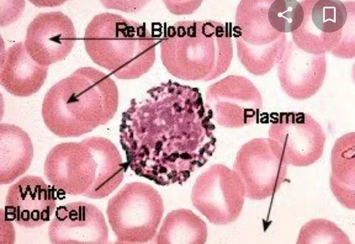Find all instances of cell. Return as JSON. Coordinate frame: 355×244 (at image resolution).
I'll list each match as a JSON object with an SVG mask.
<instances>
[{
    "label": "cell",
    "instance_id": "cell-15",
    "mask_svg": "<svg viewBox=\"0 0 355 244\" xmlns=\"http://www.w3.org/2000/svg\"><path fill=\"white\" fill-rule=\"evenodd\" d=\"M32 140L27 132L15 125H0V183L13 182L29 169L33 158Z\"/></svg>",
    "mask_w": 355,
    "mask_h": 244
},
{
    "label": "cell",
    "instance_id": "cell-7",
    "mask_svg": "<svg viewBox=\"0 0 355 244\" xmlns=\"http://www.w3.org/2000/svg\"><path fill=\"white\" fill-rule=\"evenodd\" d=\"M246 196L244 184L237 173L223 164H215L196 178L191 200L210 222L225 225L238 218Z\"/></svg>",
    "mask_w": 355,
    "mask_h": 244
},
{
    "label": "cell",
    "instance_id": "cell-5",
    "mask_svg": "<svg viewBox=\"0 0 355 244\" xmlns=\"http://www.w3.org/2000/svg\"><path fill=\"white\" fill-rule=\"evenodd\" d=\"M84 43L95 63L121 79L139 78L155 61L156 40L145 25L117 14L95 16L85 29Z\"/></svg>",
    "mask_w": 355,
    "mask_h": 244
},
{
    "label": "cell",
    "instance_id": "cell-19",
    "mask_svg": "<svg viewBox=\"0 0 355 244\" xmlns=\"http://www.w3.org/2000/svg\"><path fill=\"white\" fill-rule=\"evenodd\" d=\"M269 21L276 30L290 33L301 25L304 10L295 0H276L271 4L268 13Z\"/></svg>",
    "mask_w": 355,
    "mask_h": 244
},
{
    "label": "cell",
    "instance_id": "cell-12",
    "mask_svg": "<svg viewBox=\"0 0 355 244\" xmlns=\"http://www.w3.org/2000/svg\"><path fill=\"white\" fill-rule=\"evenodd\" d=\"M48 234L54 244H104L108 241V229L101 210L81 201L58 207Z\"/></svg>",
    "mask_w": 355,
    "mask_h": 244
},
{
    "label": "cell",
    "instance_id": "cell-13",
    "mask_svg": "<svg viewBox=\"0 0 355 244\" xmlns=\"http://www.w3.org/2000/svg\"><path fill=\"white\" fill-rule=\"evenodd\" d=\"M56 206V198L50 186L41 177L28 175L8 188L5 211L19 225L35 228L50 220Z\"/></svg>",
    "mask_w": 355,
    "mask_h": 244
},
{
    "label": "cell",
    "instance_id": "cell-1",
    "mask_svg": "<svg viewBox=\"0 0 355 244\" xmlns=\"http://www.w3.org/2000/svg\"><path fill=\"white\" fill-rule=\"evenodd\" d=\"M211 110L199 90L169 80L133 99L123 112L126 166L160 186L182 184L216 148Z\"/></svg>",
    "mask_w": 355,
    "mask_h": 244
},
{
    "label": "cell",
    "instance_id": "cell-8",
    "mask_svg": "<svg viewBox=\"0 0 355 244\" xmlns=\"http://www.w3.org/2000/svg\"><path fill=\"white\" fill-rule=\"evenodd\" d=\"M287 165L306 167L321 157L326 137L321 125L304 112H282L272 122L268 138Z\"/></svg>",
    "mask_w": 355,
    "mask_h": 244
},
{
    "label": "cell",
    "instance_id": "cell-17",
    "mask_svg": "<svg viewBox=\"0 0 355 244\" xmlns=\"http://www.w3.org/2000/svg\"><path fill=\"white\" fill-rule=\"evenodd\" d=\"M207 238L205 222L192 210L179 209L167 214L155 242L158 244H203Z\"/></svg>",
    "mask_w": 355,
    "mask_h": 244
},
{
    "label": "cell",
    "instance_id": "cell-11",
    "mask_svg": "<svg viewBox=\"0 0 355 244\" xmlns=\"http://www.w3.org/2000/svg\"><path fill=\"white\" fill-rule=\"evenodd\" d=\"M76 35L71 19L60 11L38 14L27 28L25 47L39 64L48 67L71 52Z\"/></svg>",
    "mask_w": 355,
    "mask_h": 244
},
{
    "label": "cell",
    "instance_id": "cell-10",
    "mask_svg": "<svg viewBox=\"0 0 355 244\" xmlns=\"http://www.w3.org/2000/svg\"><path fill=\"white\" fill-rule=\"evenodd\" d=\"M206 103L212 111L213 120L230 129L251 125L260 111L259 95L246 79L227 76L211 85L207 91Z\"/></svg>",
    "mask_w": 355,
    "mask_h": 244
},
{
    "label": "cell",
    "instance_id": "cell-18",
    "mask_svg": "<svg viewBox=\"0 0 355 244\" xmlns=\"http://www.w3.org/2000/svg\"><path fill=\"white\" fill-rule=\"evenodd\" d=\"M347 234L335 223L323 218L312 219L301 228L297 244H349Z\"/></svg>",
    "mask_w": 355,
    "mask_h": 244
},
{
    "label": "cell",
    "instance_id": "cell-2",
    "mask_svg": "<svg viewBox=\"0 0 355 244\" xmlns=\"http://www.w3.org/2000/svg\"><path fill=\"white\" fill-rule=\"evenodd\" d=\"M118 103L117 87L109 76L92 67H82L50 88L41 114L56 136L77 137L106 124Z\"/></svg>",
    "mask_w": 355,
    "mask_h": 244
},
{
    "label": "cell",
    "instance_id": "cell-21",
    "mask_svg": "<svg viewBox=\"0 0 355 244\" xmlns=\"http://www.w3.org/2000/svg\"><path fill=\"white\" fill-rule=\"evenodd\" d=\"M149 0H105L103 5L107 8L127 13L137 12L144 7Z\"/></svg>",
    "mask_w": 355,
    "mask_h": 244
},
{
    "label": "cell",
    "instance_id": "cell-6",
    "mask_svg": "<svg viewBox=\"0 0 355 244\" xmlns=\"http://www.w3.org/2000/svg\"><path fill=\"white\" fill-rule=\"evenodd\" d=\"M164 211L162 198L150 185L125 184L108 201L106 213L117 244L145 243L155 236Z\"/></svg>",
    "mask_w": 355,
    "mask_h": 244
},
{
    "label": "cell",
    "instance_id": "cell-16",
    "mask_svg": "<svg viewBox=\"0 0 355 244\" xmlns=\"http://www.w3.org/2000/svg\"><path fill=\"white\" fill-rule=\"evenodd\" d=\"M331 190L337 201L355 209V133L345 134L335 141L331 154Z\"/></svg>",
    "mask_w": 355,
    "mask_h": 244
},
{
    "label": "cell",
    "instance_id": "cell-3",
    "mask_svg": "<svg viewBox=\"0 0 355 244\" xmlns=\"http://www.w3.org/2000/svg\"><path fill=\"white\" fill-rule=\"evenodd\" d=\"M126 168L112 141L93 137L54 146L45 159L44 173L49 182L60 191L100 199L121 183Z\"/></svg>",
    "mask_w": 355,
    "mask_h": 244
},
{
    "label": "cell",
    "instance_id": "cell-20",
    "mask_svg": "<svg viewBox=\"0 0 355 244\" xmlns=\"http://www.w3.org/2000/svg\"><path fill=\"white\" fill-rule=\"evenodd\" d=\"M344 4L338 0H319L313 6L312 18L316 27L324 33L338 31L343 27L347 19Z\"/></svg>",
    "mask_w": 355,
    "mask_h": 244
},
{
    "label": "cell",
    "instance_id": "cell-22",
    "mask_svg": "<svg viewBox=\"0 0 355 244\" xmlns=\"http://www.w3.org/2000/svg\"><path fill=\"white\" fill-rule=\"evenodd\" d=\"M167 8L176 14H183L190 13L192 9L193 3H190L191 1H188V3L184 1L182 3L181 1H164Z\"/></svg>",
    "mask_w": 355,
    "mask_h": 244
},
{
    "label": "cell",
    "instance_id": "cell-4",
    "mask_svg": "<svg viewBox=\"0 0 355 244\" xmlns=\"http://www.w3.org/2000/svg\"><path fill=\"white\" fill-rule=\"evenodd\" d=\"M224 26L212 21H179L169 26L160 42L168 71L185 80L209 81L228 69L231 39Z\"/></svg>",
    "mask_w": 355,
    "mask_h": 244
},
{
    "label": "cell",
    "instance_id": "cell-9",
    "mask_svg": "<svg viewBox=\"0 0 355 244\" xmlns=\"http://www.w3.org/2000/svg\"><path fill=\"white\" fill-rule=\"evenodd\" d=\"M233 170L244 184L246 197L262 200L274 195L286 181L287 165L277 154L268 139L255 138L240 148Z\"/></svg>",
    "mask_w": 355,
    "mask_h": 244
},
{
    "label": "cell",
    "instance_id": "cell-14",
    "mask_svg": "<svg viewBox=\"0 0 355 244\" xmlns=\"http://www.w3.org/2000/svg\"><path fill=\"white\" fill-rule=\"evenodd\" d=\"M47 73L48 67L35 61L21 42L9 47L1 56L0 84L15 96L28 97L37 92Z\"/></svg>",
    "mask_w": 355,
    "mask_h": 244
}]
</instances>
